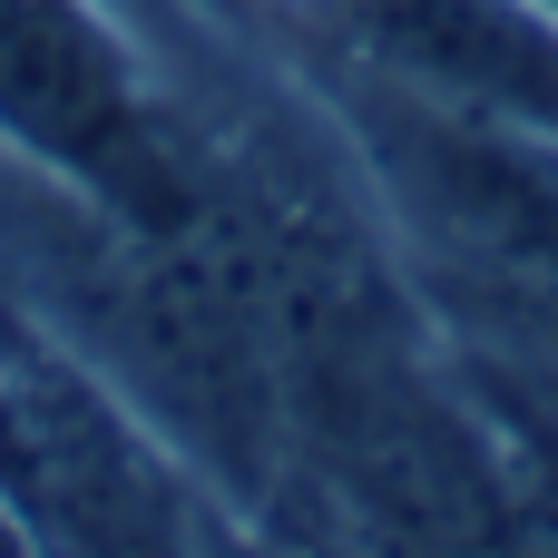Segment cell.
I'll use <instances>...</instances> for the list:
<instances>
[{
  "mask_svg": "<svg viewBox=\"0 0 558 558\" xmlns=\"http://www.w3.org/2000/svg\"><path fill=\"white\" fill-rule=\"evenodd\" d=\"M0 157L147 235L235 216V177L98 0H0Z\"/></svg>",
  "mask_w": 558,
  "mask_h": 558,
  "instance_id": "cell-1",
  "label": "cell"
},
{
  "mask_svg": "<svg viewBox=\"0 0 558 558\" xmlns=\"http://www.w3.org/2000/svg\"><path fill=\"white\" fill-rule=\"evenodd\" d=\"M294 20L343 78L558 137V10L539 0H294Z\"/></svg>",
  "mask_w": 558,
  "mask_h": 558,
  "instance_id": "cell-2",
  "label": "cell"
},
{
  "mask_svg": "<svg viewBox=\"0 0 558 558\" xmlns=\"http://www.w3.org/2000/svg\"><path fill=\"white\" fill-rule=\"evenodd\" d=\"M539 10H558V0H539Z\"/></svg>",
  "mask_w": 558,
  "mask_h": 558,
  "instance_id": "cell-3",
  "label": "cell"
}]
</instances>
